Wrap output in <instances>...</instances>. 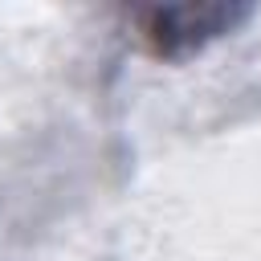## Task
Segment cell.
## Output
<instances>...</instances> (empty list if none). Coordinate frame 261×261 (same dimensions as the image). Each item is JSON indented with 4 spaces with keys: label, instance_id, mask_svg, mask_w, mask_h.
Here are the masks:
<instances>
[{
    "label": "cell",
    "instance_id": "6da1fadb",
    "mask_svg": "<svg viewBox=\"0 0 261 261\" xmlns=\"http://www.w3.org/2000/svg\"><path fill=\"white\" fill-rule=\"evenodd\" d=\"M245 16L249 8L241 4H171L135 12V29L155 57H188L208 41L232 33Z\"/></svg>",
    "mask_w": 261,
    "mask_h": 261
}]
</instances>
